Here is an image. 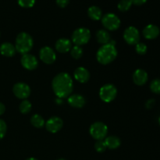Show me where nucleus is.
Masks as SVG:
<instances>
[{"instance_id":"obj_1","label":"nucleus","mask_w":160,"mask_h":160,"mask_svg":"<svg viewBox=\"0 0 160 160\" xmlns=\"http://www.w3.org/2000/svg\"><path fill=\"white\" fill-rule=\"evenodd\" d=\"M52 86L58 98H67L73 92V80L68 73H60L55 77Z\"/></svg>"},{"instance_id":"obj_2","label":"nucleus","mask_w":160,"mask_h":160,"mask_svg":"<svg viewBox=\"0 0 160 160\" xmlns=\"http://www.w3.org/2000/svg\"><path fill=\"white\" fill-rule=\"evenodd\" d=\"M117 56V50L115 46V42L111 40L109 43L103 45L97 52L96 58L98 62L103 65L110 63Z\"/></svg>"},{"instance_id":"obj_3","label":"nucleus","mask_w":160,"mask_h":160,"mask_svg":"<svg viewBox=\"0 0 160 160\" xmlns=\"http://www.w3.org/2000/svg\"><path fill=\"white\" fill-rule=\"evenodd\" d=\"M34 42L33 38L28 33L22 32L17 35L16 39L15 48L18 52L21 54H28L32 48Z\"/></svg>"},{"instance_id":"obj_4","label":"nucleus","mask_w":160,"mask_h":160,"mask_svg":"<svg viewBox=\"0 0 160 160\" xmlns=\"http://www.w3.org/2000/svg\"><path fill=\"white\" fill-rule=\"evenodd\" d=\"M91 38V32L88 28H81L75 30L72 35V41L76 45H81L87 44Z\"/></svg>"},{"instance_id":"obj_5","label":"nucleus","mask_w":160,"mask_h":160,"mask_svg":"<svg viewBox=\"0 0 160 160\" xmlns=\"http://www.w3.org/2000/svg\"><path fill=\"white\" fill-rule=\"evenodd\" d=\"M117 95V89L113 84H105L99 91L100 98L105 102H110L115 99Z\"/></svg>"},{"instance_id":"obj_6","label":"nucleus","mask_w":160,"mask_h":160,"mask_svg":"<svg viewBox=\"0 0 160 160\" xmlns=\"http://www.w3.org/2000/svg\"><path fill=\"white\" fill-rule=\"evenodd\" d=\"M108 133V128L102 122H96L90 128V134L96 140H103Z\"/></svg>"},{"instance_id":"obj_7","label":"nucleus","mask_w":160,"mask_h":160,"mask_svg":"<svg viewBox=\"0 0 160 160\" xmlns=\"http://www.w3.org/2000/svg\"><path fill=\"white\" fill-rule=\"evenodd\" d=\"M102 23L109 31H115L120 26V20L116 14L107 13L102 18Z\"/></svg>"},{"instance_id":"obj_8","label":"nucleus","mask_w":160,"mask_h":160,"mask_svg":"<svg viewBox=\"0 0 160 160\" xmlns=\"http://www.w3.org/2000/svg\"><path fill=\"white\" fill-rule=\"evenodd\" d=\"M123 38L129 45H137L140 40V33L134 27H129L123 33Z\"/></svg>"},{"instance_id":"obj_9","label":"nucleus","mask_w":160,"mask_h":160,"mask_svg":"<svg viewBox=\"0 0 160 160\" xmlns=\"http://www.w3.org/2000/svg\"><path fill=\"white\" fill-rule=\"evenodd\" d=\"M13 91L14 95L16 97L20 99H25V98H28V96L31 94V89L30 87L25 83H17L13 86Z\"/></svg>"},{"instance_id":"obj_10","label":"nucleus","mask_w":160,"mask_h":160,"mask_svg":"<svg viewBox=\"0 0 160 160\" xmlns=\"http://www.w3.org/2000/svg\"><path fill=\"white\" fill-rule=\"evenodd\" d=\"M41 60L46 64H52L55 62L56 59V53L54 50L50 47H44L40 50L39 52Z\"/></svg>"},{"instance_id":"obj_11","label":"nucleus","mask_w":160,"mask_h":160,"mask_svg":"<svg viewBox=\"0 0 160 160\" xmlns=\"http://www.w3.org/2000/svg\"><path fill=\"white\" fill-rule=\"evenodd\" d=\"M21 64L27 70H33L37 68L38 62L35 56L33 55L24 54L21 57Z\"/></svg>"},{"instance_id":"obj_12","label":"nucleus","mask_w":160,"mask_h":160,"mask_svg":"<svg viewBox=\"0 0 160 160\" xmlns=\"http://www.w3.org/2000/svg\"><path fill=\"white\" fill-rule=\"evenodd\" d=\"M63 122L59 117H53L50 118L45 123L47 131L51 133H56L62 128Z\"/></svg>"},{"instance_id":"obj_13","label":"nucleus","mask_w":160,"mask_h":160,"mask_svg":"<svg viewBox=\"0 0 160 160\" xmlns=\"http://www.w3.org/2000/svg\"><path fill=\"white\" fill-rule=\"evenodd\" d=\"M148 76L147 72L142 69L135 70L133 74V81H134V84H136L137 85H144L148 81Z\"/></svg>"},{"instance_id":"obj_14","label":"nucleus","mask_w":160,"mask_h":160,"mask_svg":"<svg viewBox=\"0 0 160 160\" xmlns=\"http://www.w3.org/2000/svg\"><path fill=\"white\" fill-rule=\"evenodd\" d=\"M159 28L154 24L148 25L143 30L144 37L148 40H152V39L156 38L159 36Z\"/></svg>"},{"instance_id":"obj_15","label":"nucleus","mask_w":160,"mask_h":160,"mask_svg":"<svg viewBox=\"0 0 160 160\" xmlns=\"http://www.w3.org/2000/svg\"><path fill=\"white\" fill-rule=\"evenodd\" d=\"M74 78L80 83H86L90 78V73L84 67H78L74 71Z\"/></svg>"},{"instance_id":"obj_16","label":"nucleus","mask_w":160,"mask_h":160,"mask_svg":"<svg viewBox=\"0 0 160 160\" xmlns=\"http://www.w3.org/2000/svg\"><path fill=\"white\" fill-rule=\"evenodd\" d=\"M72 48V44L69 39L60 38L56 42V49L59 52L66 53Z\"/></svg>"},{"instance_id":"obj_17","label":"nucleus","mask_w":160,"mask_h":160,"mask_svg":"<svg viewBox=\"0 0 160 160\" xmlns=\"http://www.w3.org/2000/svg\"><path fill=\"white\" fill-rule=\"evenodd\" d=\"M68 103L74 108H82L85 105V98L81 95H70L68 98Z\"/></svg>"},{"instance_id":"obj_18","label":"nucleus","mask_w":160,"mask_h":160,"mask_svg":"<svg viewBox=\"0 0 160 160\" xmlns=\"http://www.w3.org/2000/svg\"><path fill=\"white\" fill-rule=\"evenodd\" d=\"M16 48L13 45L9 42H5L0 46V52L2 56L6 57H12L16 53Z\"/></svg>"},{"instance_id":"obj_19","label":"nucleus","mask_w":160,"mask_h":160,"mask_svg":"<svg viewBox=\"0 0 160 160\" xmlns=\"http://www.w3.org/2000/svg\"><path fill=\"white\" fill-rule=\"evenodd\" d=\"M96 38L98 43L102 45H106L111 41V37L109 33L106 30H99L96 33Z\"/></svg>"},{"instance_id":"obj_20","label":"nucleus","mask_w":160,"mask_h":160,"mask_svg":"<svg viewBox=\"0 0 160 160\" xmlns=\"http://www.w3.org/2000/svg\"><path fill=\"white\" fill-rule=\"evenodd\" d=\"M105 143H106V147L109 149H116L120 147L121 142L120 138L116 136H109L105 139Z\"/></svg>"},{"instance_id":"obj_21","label":"nucleus","mask_w":160,"mask_h":160,"mask_svg":"<svg viewBox=\"0 0 160 160\" xmlns=\"http://www.w3.org/2000/svg\"><path fill=\"white\" fill-rule=\"evenodd\" d=\"M88 14L89 17L93 20H98L102 18V12L101 9L98 6H92L88 10Z\"/></svg>"},{"instance_id":"obj_22","label":"nucleus","mask_w":160,"mask_h":160,"mask_svg":"<svg viewBox=\"0 0 160 160\" xmlns=\"http://www.w3.org/2000/svg\"><path fill=\"white\" fill-rule=\"evenodd\" d=\"M31 123L34 127L37 128H41L45 125V120L38 114H35V115L32 116L31 118Z\"/></svg>"},{"instance_id":"obj_23","label":"nucleus","mask_w":160,"mask_h":160,"mask_svg":"<svg viewBox=\"0 0 160 160\" xmlns=\"http://www.w3.org/2000/svg\"><path fill=\"white\" fill-rule=\"evenodd\" d=\"M132 6V2L131 0H120L118 3V9L122 12L128 11Z\"/></svg>"},{"instance_id":"obj_24","label":"nucleus","mask_w":160,"mask_h":160,"mask_svg":"<svg viewBox=\"0 0 160 160\" xmlns=\"http://www.w3.org/2000/svg\"><path fill=\"white\" fill-rule=\"evenodd\" d=\"M70 52H71L72 57L76 59H80L83 56V49L81 48V46H78V45H75L74 47H73L70 49Z\"/></svg>"},{"instance_id":"obj_25","label":"nucleus","mask_w":160,"mask_h":160,"mask_svg":"<svg viewBox=\"0 0 160 160\" xmlns=\"http://www.w3.org/2000/svg\"><path fill=\"white\" fill-rule=\"evenodd\" d=\"M31 103L28 100H23L20 105V111L23 114H27L31 111Z\"/></svg>"},{"instance_id":"obj_26","label":"nucleus","mask_w":160,"mask_h":160,"mask_svg":"<svg viewBox=\"0 0 160 160\" xmlns=\"http://www.w3.org/2000/svg\"><path fill=\"white\" fill-rule=\"evenodd\" d=\"M150 88L154 93L160 94V79L153 80L150 84Z\"/></svg>"},{"instance_id":"obj_27","label":"nucleus","mask_w":160,"mask_h":160,"mask_svg":"<svg viewBox=\"0 0 160 160\" xmlns=\"http://www.w3.org/2000/svg\"><path fill=\"white\" fill-rule=\"evenodd\" d=\"M95 150L98 152H100V153L104 152L106 151V148H107L106 143H105V141H103V140L98 141V142L95 143Z\"/></svg>"},{"instance_id":"obj_28","label":"nucleus","mask_w":160,"mask_h":160,"mask_svg":"<svg viewBox=\"0 0 160 160\" xmlns=\"http://www.w3.org/2000/svg\"><path fill=\"white\" fill-rule=\"evenodd\" d=\"M136 52L139 55H145L147 52V45L145 44L142 43V42H138L136 45Z\"/></svg>"},{"instance_id":"obj_29","label":"nucleus","mask_w":160,"mask_h":160,"mask_svg":"<svg viewBox=\"0 0 160 160\" xmlns=\"http://www.w3.org/2000/svg\"><path fill=\"white\" fill-rule=\"evenodd\" d=\"M17 2L18 4L23 8H31L35 3V0H17Z\"/></svg>"},{"instance_id":"obj_30","label":"nucleus","mask_w":160,"mask_h":160,"mask_svg":"<svg viewBox=\"0 0 160 160\" xmlns=\"http://www.w3.org/2000/svg\"><path fill=\"white\" fill-rule=\"evenodd\" d=\"M6 130H7V127H6V123H5L4 120L0 119V140L3 138L5 135H6Z\"/></svg>"},{"instance_id":"obj_31","label":"nucleus","mask_w":160,"mask_h":160,"mask_svg":"<svg viewBox=\"0 0 160 160\" xmlns=\"http://www.w3.org/2000/svg\"><path fill=\"white\" fill-rule=\"evenodd\" d=\"M70 0H56V3L61 8H64L69 4Z\"/></svg>"},{"instance_id":"obj_32","label":"nucleus","mask_w":160,"mask_h":160,"mask_svg":"<svg viewBox=\"0 0 160 160\" xmlns=\"http://www.w3.org/2000/svg\"><path fill=\"white\" fill-rule=\"evenodd\" d=\"M132 4L137 5V6H141V5L145 4L147 2V0H131Z\"/></svg>"},{"instance_id":"obj_33","label":"nucleus","mask_w":160,"mask_h":160,"mask_svg":"<svg viewBox=\"0 0 160 160\" xmlns=\"http://www.w3.org/2000/svg\"><path fill=\"white\" fill-rule=\"evenodd\" d=\"M155 104V101L153 99H150L148 100V102H147V104H146V107L148 108V109H150V108L152 107L153 106H154Z\"/></svg>"},{"instance_id":"obj_34","label":"nucleus","mask_w":160,"mask_h":160,"mask_svg":"<svg viewBox=\"0 0 160 160\" xmlns=\"http://www.w3.org/2000/svg\"><path fill=\"white\" fill-rule=\"evenodd\" d=\"M5 110H6V108H5V106L2 104V103L0 102V116L2 115L5 112Z\"/></svg>"},{"instance_id":"obj_35","label":"nucleus","mask_w":160,"mask_h":160,"mask_svg":"<svg viewBox=\"0 0 160 160\" xmlns=\"http://www.w3.org/2000/svg\"><path fill=\"white\" fill-rule=\"evenodd\" d=\"M26 160H38V159H35V158H28V159H27Z\"/></svg>"},{"instance_id":"obj_36","label":"nucleus","mask_w":160,"mask_h":160,"mask_svg":"<svg viewBox=\"0 0 160 160\" xmlns=\"http://www.w3.org/2000/svg\"><path fill=\"white\" fill-rule=\"evenodd\" d=\"M159 125H160V117H159Z\"/></svg>"},{"instance_id":"obj_37","label":"nucleus","mask_w":160,"mask_h":160,"mask_svg":"<svg viewBox=\"0 0 160 160\" xmlns=\"http://www.w3.org/2000/svg\"><path fill=\"white\" fill-rule=\"evenodd\" d=\"M58 160H65V159H58Z\"/></svg>"}]
</instances>
